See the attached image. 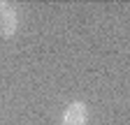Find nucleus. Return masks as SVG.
<instances>
[{
    "instance_id": "nucleus-2",
    "label": "nucleus",
    "mask_w": 130,
    "mask_h": 125,
    "mask_svg": "<svg viewBox=\"0 0 130 125\" xmlns=\"http://www.w3.org/2000/svg\"><path fill=\"white\" fill-rule=\"evenodd\" d=\"M16 28H19V14L16 9H12L9 5L0 12V35L3 37H12L16 33Z\"/></svg>"
},
{
    "instance_id": "nucleus-1",
    "label": "nucleus",
    "mask_w": 130,
    "mask_h": 125,
    "mask_svg": "<svg viewBox=\"0 0 130 125\" xmlns=\"http://www.w3.org/2000/svg\"><path fill=\"white\" fill-rule=\"evenodd\" d=\"M88 107L84 102H70L63 111V125H86Z\"/></svg>"
},
{
    "instance_id": "nucleus-3",
    "label": "nucleus",
    "mask_w": 130,
    "mask_h": 125,
    "mask_svg": "<svg viewBox=\"0 0 130 125\" xmlns=\"http://www.w3.org/2000/svg\"><path fill=\"white\" fill-rule=\"evenodd\" d=\"M5 7H7V3H3V0H0V12H3Z\"/></svg>"
}]
</instances>
